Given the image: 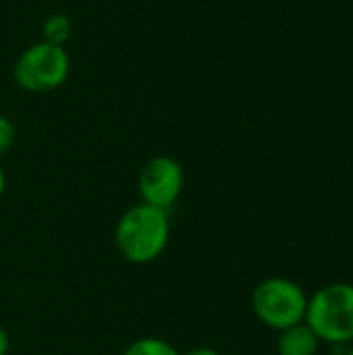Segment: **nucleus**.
I'll return each instance as SVG.
<instances>
[{
  "instance_id": "nucleus-1",
  "label": "nucleus",
  "mask_w": 353,
  "mask_h": 355,
  "mask_svg": "<svg viewBox=\"0 0 353 355\" xmlns=\"http://www.w3.org/2000/svg\"><path fill=\"white\" fill-rule=\"evenodd\" d=\"M169 212L144 202L125 210L114 229L117 250L131 264H150L158 260L169 245Z\"/></svg>"
},
{
  "instance_id": "nucleus-2",
  "label": "nucleus",
  "mask_w": 353,
  "mask_h": 355,
  "mask_svg": "<svg viewBox=\"0 0 353 355\" xmlns=\"http://www.w3.org/2000/svg\"><path fill=\"white\" fill-rule=\"evenodd\" d=\"M304 322L329 345L353 343V285L331 283L308 297Z\"/></svg>"
},
{
  "instance_id": "nucleus-3",
  "label": "nucleus",
  "mask_w": 353,
  "mask_h": 355,
  "mask_svg": "<svg viewBox=\"0 0 353 355\" xmlns=\"http://www.w3.org/2000/svg\"><path fill=\"white\" fill-rule=\"evenodd\" d=\"M308 308V293L291 279L270 277L256 285L252 293L254 316L273 331H285L304 322Z\"/></svg>"
},
{
  "instance_id": "nucleus-4",
  "label": "nucleus",
  "mask_w": 353,
  "mask_h": 355,
  "mask_svg": "<svg viewBox=\"0 0 353 355\" xmlns=\"http://www.w3.org/2000/svg\"><path fill=\"white\" fill-rule=\"evenodd\" d=\"M71 73V58L64 46L35 42L23 50L12 67L15 83L31 94L58 89Z\"/></svg>"
},
{
  "instance_id": "nucleus-5",
  "label": "nucleus",
  "mask_w": 353,
  "mask_h": 355,
  "mask_svg": "<svg viewBox=\"0 0 353 355\" xmlns=\"http://www.w3.org/2000/svg\"><path fill=\"white\" fill-rule=\"evenodd\" d=\"M137 187L144 204L169 212V208L177 204L185 187L183 166L173 156H154L144 164L137 179Z\"/></svg>"
},
{
  "instance_id": "nucleus-6",
  "label": "nucleus",
  "mask_w": 353,
  "mask_h": 355,
  "mask_svg": "<svg viewBox=\"0 0 353 355\" xmlns=\"http://www.w3.org/2000/svg\"><path fill=\"white\" fill-rule=\"evenodd\" d=\"M318 347H320V339L306 322L281 331L277 339L279 355H316Z\"/></svg>"
},
{
  "instance_id": "nucleus-7",
  "label": "nucleus",
  "mask_w": 353,
  "mask_h": 355,
  "mask_svg": "<svg viewBox=\"0 0 353 355\" xmlns=\"http://www.w3.org/2000/svg\"><path fill=\"white\" fill-rule=\"evenodd\" d=\"M71 31H73V23L67 15L62 12H54L50 15L44 25H42V35H44V42L48 44H56V46H64L71 37Z\"/></svg>"
},
{
  "instance_id": "nucleus-8",
  "label": "nucleus",
  "mask_w": 353,
  "mask_h": 355,
  "mask_svg": "<svg viewBox=\"0 0 353 355\" xmlns=\"http://www.w3.org/2000/svg\"><path fill=\"white\" fill-rule=\"evenodd\" d=\"M123 355H181L169 341L158 337H144L133 341Z\"/></svg>"
},
{
  "instance_id": "nucleus-9",
  "label": "nucleus",
  "mask_w": 353,
  "mask_h": 355,
  "mask_svg": "<svg viewBox=\"0 0 353 355\" xmlns=\"http://www.w3.org/2000/svg\"><path fill=\"white\" fill-rule=\"evenodd\" d=\"M15 137H17V129H15V123L6 116L0 114V158L4 154H8V150L12 148L15 144Z\"/></svg>"
},
{
  "instance_id": "nucleus-10",
  "label": "nucleus",
  "mask_w": 353,
  "mask_h": 355,
  "mask_svg": "<svg viewBox=\"0 0 353 355\" xmlns=\"http://www.w3.org/2000/svg\"><path fill=\"white\" fill-rule=\"evenodd\" d=\"M10 349V339H8V333L0 327V355H6Z\"/></svg>"
},
{
  "instance_id": "nucleus-11",
  "label": "nucleus",
  "mask_w": 353,
  "mask_h": 355,
  "mask_svg": "<svg viewBox=\"0 0 353 355\" xmlns=\"http://www.w3.org/2000/svg\"><path fill=\"white\" fill-rule=\"evenodd\" d=\"M185 355H221L216 349H212V347H196V349H191V352H187Z\"/></svg>"
},
{
  "instance_id": "nucleus-12",
  "label": "nucleus",
  "mask_w": 353,
  "mask_h": 355,
  "mask_svg": "<svg viewBox=\"0 0 353 355\" xmlns=\"http://www.w3.org/2000/svg\"><path fill=\"white\" fill-rule=\"evenodd\" d=\"M4 189H6V175H4V168H2V164H0V198H2V193H4Z\"/></svg>"
},
{
  "instance_id": "nucleus-13",
  "label": "nucleus",
  "mask_w": 353,
  "mask_h": 355,
  "mask_svg": "<svg viewBox=\"0 0 353 355\" xmlns=\"http://www.w3.org/2000/svg\"><path fill=\"white\" fill-rule=\"evenodd\" d=\"M345 355H353V345L347 349V352H345Z\"/></svg>"
}]
</instances>
